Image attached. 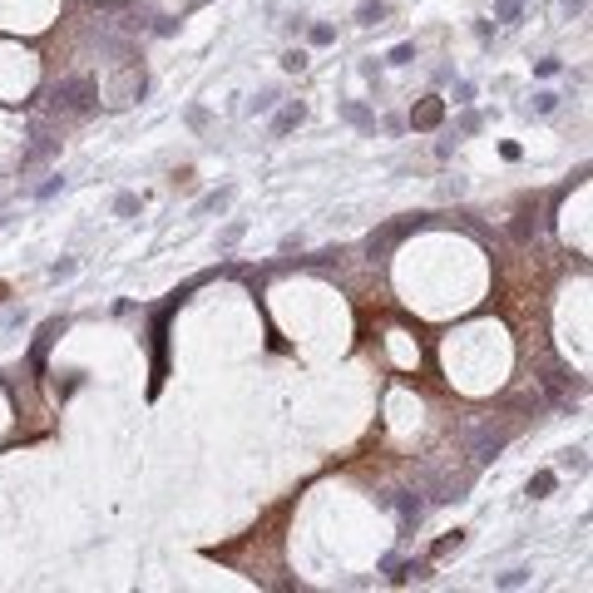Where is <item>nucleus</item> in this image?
Masks as SVG:
<instances>
[{
  "label": "nucleus",
  "instance_id": "nucleus-1",
  "mask_svg": "<svg viewBox=\"0 0 593 593\" xmlns=\"http://www.w3.org/2000/svg\"><path fill=\"white\" fill-rule=\"evenodd\" d=\"M55 104H60L65 114H89L94 104H99V84H94L89 75H70V79H60Z\"/></svg>",
  "mask_w": 593,
  "mask_h": 593
},
{
  "label": "nucleus",
  "instance_id": "nucleus-2",
  "mask_svg": "<svg viewBox=\"0 0 593 593\" xmlns=\"http://www.w3.org/2000/svg\"><path fill=\"white\" fill-rule=\"evenodd\" d=\"M415 228H425V213H415V218H406V223H391V228H381V233H371V238H366V252H371L376 262H386V252H391L406 233H415Z\"/></svg>",
  "mask_w": 593,
  "mask_h": 593
},
{
  "label": "nucleus",
  "instance_id": "nucleus-3",
  "mask_svg": "<svg viewBox=\"0 0 593 593\" xmlns=\"http://www.w3.org/2000/svg\"><path fill=\"white\" fill-rule=\"evenodd\" d=\"M440 119H445V99L440 94H425L410 109V129H440Z\"/></svg>",
  "mask_w": 593,
  "mask_h": 593
},
{
  "label": "nucleus",
  "instance_id": "nucleus-4",
  "mask_svg": "<svg viewBox=\"0 0 593 593\" xmlns=\"http://www.w3.org/2000/svg\"><path fill=\"white\" fill-rule=\"evenodd\" d=\"M307 119V109H302V104H282V109L272 114V139H287L297 124Z\"/></svg>",
  "mask_w": 593,
  "mask_h": 593
},
{
  "label": "nucleus",
  "instance_id": "nucleus-5",
  "mask_svg": "<svg viewBox=\"0 0 593 593\" xmlns=\"http://www.w3.org/2000/svg\"><path fill=\"white\" fill-rule=\"evenodd\" d=\"M460 549H465V529H450V534H440L436 544H430V554H425V559H430V564H440V559H450V554H460Z\"/></svg>",
  "mask_w": 593,
  "mask_h": 593
},
{
  "label": "nucleus",
  "instance_id": "nucleus-6",
  "mask_svg": "<svg viewBox=\"0 0 593 593\" xmlns=\"http://www.w3.org/2000/svg\"><path fill=\"white\" fill-rule=\"evenodd\" d=\"M60 332H65V321H45V327H40V341H35V351H30V366H35V371L45 366V351H49V341H55Z\"/></svg>",
  "mask_w": 593,
  "mask_h": 593
},
{
  "label": "nucleus",
  "instance_id": "nucleus-7",
  "mask_svg": "<svg viewBox=\"0 0 593 593\" xmlns=\"http://www.w3.org/2000/svg\"><path fill=\"white\" fill-rule=\"evenodd\" d=\"M396 509H401V529H415V524H420V514H425V505H420L415 495H401V500H396Z\"/></svg>",
  "mask_w": 593,
  "mask_h": 593
},
{
  "label": "nucleus",
  "instance_id": "nucleus-8",
  "mask_svg": "<svg viewBox=\"0 0 593 593\" xmlns=\"http://www.w3.org/2000/svg\"><path fill=\"white\" fill-rule=\"evenodd\" d=\"M341 119H346V124H356V129H376V114L366 109V104H351V99L341 104Z\"/></svg>",
  "mask_w": 593,
  "mask_h": 593
},
{
  "label": "nucleus",
  "instance_id": "nucleus-9",
  "mask_svg": "<svg viewBox=\"0 0 593 593\" xmlns=\"http://www.w3.org/2000/svg\"><path fill=\"white\" fill-rule=\"evenodd\" d=\"M554 484H559V475H554V470H539V475L529 479V500H549V495H554Z\"/></svg>",
  "mask_w": 593,
  "mask_h": 593
},
{
  "label": "nucleus",
  "instance_id": "nucleus-10",
  "mask_svg": "<svg viewBox=\"0 0 593 593\" xmlns=\"http://www.w3.org/2000/svg\"><path fill=\"white\" fill-rule=\"evenodd\" d=\"M386 20V0H361L356 6V25H381Z\"/></svg>",
  "mask_w": 593,
  "mask_h": 593
},
{
  "label": "nucleus",
  "instance_id": "nucleus-11",
  "mask_svg": "<svg viewBox=\"0 0 593 593\" xmlns=\"http://www.w3.org/2000/svg\"><path fill=\"white\" fill-rule=\"evenodd\" d=\"M524 6H529V0H495V20H500V25H519Z\"/></svg>",
  "mask_w": 593,
  "mask_h": 593
},
{
  "label": "nucleus",
  "instance_id": "nucleus-12",
  "mask_svg": "<svg viewBox=\"0 0 593 593\" xmlns=\"http://www.w3.org/2000/svg\"><path fill=\"white\" fill-rule=\"evenodd\" d=\"M396 583H410V578H430V559H410V564H401V573H391Z\"/></svg>",
  "mask_w": 593,
  "mask_h": 593
},
{
  "label": "nucleus",
  "instance_id": "nucleus-13",
  "mask_svg": "<svg viewBox=\"0 0 593 593\" xmlns=\"http://www.w3.org/2000/svg\"><path fill=\"white\" fill-rule=\"evenodd\" d=\"M247 109H252V114H272V109H277V89H257V94L247 99Z\"/></svg>",
  "mask_w": 593,
  "mask_h": 593
},
{
  "label": "nucleus",
  "instance_id": "nucleus-14",
  "mask_svg": "<svg viewBox=\"0 0 593 593\" xmlns=\"http://www.w3.org/2000/svg\"><path fill=\"white\" fill-rule=\"evenodd\" d=\"M228 203H233V188H218V193H208V198L198 203V213H223Z\"/></svg>",
  "mask_w": 593,
  "mask_h": 593
},
{
  "label": "nucleus",
  "instance_id": "nucleus-15",
  "mask_svg": "<svg viewBox=\"0 0 593 593\" xmlns=\"http://www.w3.org/2000/svg\"><path fill=\"white\" fill-rule=\"evenodd\" d=\"M307 35H311V45H332V40H337V25H327V20H316V25H311Z\"/></svg>",
  "mask_w": 593,
  "mask_h": 593
},
{
  "label": "nucleus",
  "instance_id": "nucleus-16",
  "mask_svg": "<svg viewBox=\"0 0 593 593\" xmlns=\"http://www.w3.org/2000/svg\"><path fill=\"white\" fill-rule=\"evenodd\" d=\"M534 109H539V114H554V109H559V94H554V89H539V94H534Z\"/></svg>",
  "mask_w": 593,
  "mask_h": 593
},
{
  "label": "nucleus",
  "instance_id": "nucleus-17",
  "mask_svg": "<svg viewBox=\"0 0 593 593\" xmlns=\"http://www.w3.org/2000/svg\"><path fill=\"white\" fill-rule=\"evenodd\" d=\"M410 60H415V45H410V40H406V45H396L391 55H386V65H410Z\"/></svg>",
  "mask_w": 593,
  "mask_h": 593
},
{
  "label": "nucleus",
  "instance_id": "nucleus-18",
  "mask_svg": "<svg viewBox=\"0 0 593 593\" xmlns=\"http://www.w3.org/2000/svg\"><path fill=\"white\" fill-rule=\"evenodd\" d=\"M559 70H564V60H554V55H549V60H534V75H539V79H554Z\"/></svg>",
  "mask_w": 593,
  "mask_h": 593
},
{
  "label": "nucleus",
  "instance_id": "nucleus-19",
  "mask_svg": "<svg viewBox=\"0 0 593 593\" xmlns=\"http://www.w3.org/2000/svg\"><path fill=\"white\" fill-rule=\"evenodd\" d=\"M282 70H287V75H302V70H307V55H302V49H287V55H282Z\"/></svg>",
  "mask_w": 593,
  "mask_h": 593
},
{
  "label": "nucleus",
  "instance_id": "nucleus-20",
  "mask_svg": "<svg viewBox=\"0 0 593 593\" xmlns=\"http://www.w3.org/2000/svg\"><path fill=\"white\" fill-rule=\"evenodd\" d=\"M114 213H119V218H129V213H139V193H119V198H114Z\"/></svg>",
  "mask_w": 593,
  "mask_h": 593
},
{
  "label": "nucleus",
  "instance_id": "nucleus-21",
  "mask_svg": "<svg viewBox=\"0 0 593 593\" xmlns=\"http://www.w3.org/2000/svg\"><path fill=\"white\" fill-rule=\"evenodd\" d=\"M495 583H500V588H524V583H529V569H509V573L495 578Z\"/></svg>",
  "mask_w": 593,
  "mask_h": 593
},
{
  "label": "nucleus",
  "instance_id": "nucleus-22",
  "mask_svg": "<svg viewBox=\"0 0 593 593\" xmlns=\"http://www.w3.org/2000/svg\"><path fill=\"white\" fill-rule=\"evenodd\" d=\"M49 277H55V282H65V277H75V257H60L55 267H49Z\"/></svg>",
  "mask_w": 593,
  "mask_h": 593
},
{
  "label": "nucleus",
  "instance_id": "nucleus-23",
  "mask_svg": "<svg viewBox=\"0 0 593 593\" xmlns=\"http://www.w3.org/2000/svg\"><path fill=\"white\" fill-rule=\"evenodd\" d=\"M559 10H564V20H578V15L588 10V0H564V6H559Z\"/></svg>",
  "mask_w": 593,
  "mask_h": 593
},
{
  "label": "nucleus",
  "instance_id": "nucleus-24",
  "mask_svg": "<svg viewBox=\"0 0 593 593\" xmlns=\"http://www.w3.org/2000/svg\"><path fill=\"white\" fill-rule=\"evenodd\" d=\"M559 470H583V450H564V460H559Z\"/></svg>",
  "mask_w": 593,
  "mask_h": 593
},
{
  "label": "nucleus",
  "instance_id": "nucleus-25",
  "mask_svg": "<svg viewBox=\"0 0 593 593\" xmlns=\"http://www.w3.org/2000/svg\"><path fill=\"white\" fill-rule=\"evenodd\" d=\"M470 94H475V84H470V79H460V84H455V104H470Z\"/></svg>",
  "mask_w": 593,
  "mask_h": 593
}]
</instances>
